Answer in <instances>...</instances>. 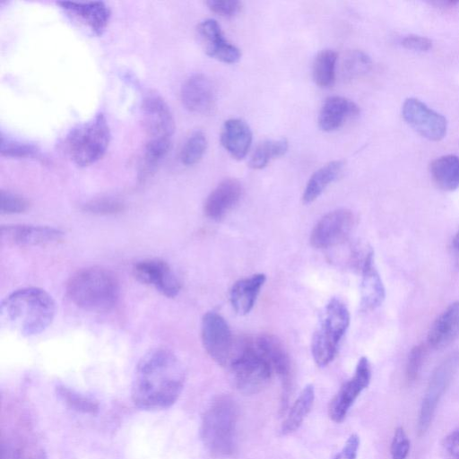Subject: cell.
<instances>
[{
  "label": "cell",
  "instance_id": "obj_1",
  "mask_svg": "<svg viewBox=\"0 0 459 459\" xmlns=\"http://www.w3.org/2000/svg\"><path fill=\"white\" fill-rule=\"evenodd\" d=\"M184 382V369L177 356L168 349L156 348L139 360L133 377L131 398L140 410H165L178 401Z\"/></svg>",
  "mask_w": 459,
  "mask_h": 459
},
{
  "label": "cell",
  "instance_id": "obj_2",
  "mask_svg": "<svg viewBox=\"0 0 459 459\" xmlns=\"http://www.w3.org/2000/svg\"><path fill=\"white\" fill-rule=\"evenodd\" d=\"M56 315V303L44 290L28 287L16 290L1 303V316L24 336L44 332Z\"/></svg>",
  "mask_w": 459,
  "mask_h": 459
},
{
  "label": "cell",
  "instance_id": "obj_3",
  "mask_svg": "<svg viewBox=\"0 0 459 459\" xmlns=\"http://www.w3.org/2000/svg\"><path fill=\"white\" fill-rule=\"evenodd\" d=\"M66 292L71 301L84 310L103 312L117 302L119 281L109 270L92 266L77 271L67 281Z\"/></svg>",
  "mask_w": 459,
  "mask_h": 459
},
{
  "label": "cell",
  "instance_id": "obj_4",
  "mask_svg": "<svg viewBox=\"0 0 459 459\" xmlns=\"http://www.w3.org/2000/svg\"><path fill=\"white\" fill-rule=\"evenodd\" d=\"M237 420L238 407L230 397H219L206 410L202 418L200 436L212 456H228L234 452Z\"/></svg>",
  "mask_w": 459,
  "mask_h": 459
},
{
  "label": "cell",
  "instance_id": "obj_5",
  "mask_svg": "<svg viewBox=\"0 0 459 459\" xmlns=\"http://www.w3.org/2000/svg\"><path fill=\"white\" fill-rule=\"evenodd\" d=\"M349 324L347 307L340 299L333 298L325 306L320 325L312 338L311 352L317 366L325 367L333 360Z\"/></svg>",
  "mask_w": 459,
  "mask_h": 459
},
{
  "label": "cell",
  "instance_id": "obj_6",
  "mask_svg": "<svg viewBox=\"0 0 459 459\" xmlns=\"http://www.w3.org/2000/svg\"><path fill=\"white\" fill-rule=\"evenodd\" d=\"M110 129L103 114L71 131L65 141L66 152L79 167L91 165L103 157L109 142Z\"/></svg>",
  "mask_w": 459,
  "mask_h": 459
},
{
  "label": "cell",
  "instance_id": "obj_7",
  "mask_svg": "<svg viewBox=\"0 0 459 459\" xmlns=\"http://www.w3.org/2000/svg\"><path fill=\"white\" fill-rule=\"evenodd\" d=\"M229 368L236 388L247 394L266 387L273 372L270 362L253 344H246L237 351Z\"/></svg>",
  "mask_w": 459,
  "mask_h": 459
},
{
  "label": "cell",
  "instance_id": "obj_8",
  "mask_svg": "<svg viewBox=\"0 0 459 459\" xmlns=\"http://www.w3.org/2000/svg\"><path fill=\"white\" fill-rule=\"evenodd\" d=\"M459 368V351L450 353L433 371L427 386L418 417V434L429 429L437 405Z\"/></svg>",
  "mask_w": 459,
  "mask_h": 459
},
{
  "label": "cell",
  "instance_id": "obj_9",
  "mask_svg": "<svg viewBox=\"0 0 459 459\" xmlns=\"http://www.w3.org/2000/svg\"><path fill=\"white\" fill-rule=\"evenodd\" d=\"M201 336L207 354L217 364L229 368L237 351L226 320L216 312H207L202 319Z\"/></svg>",
  "mask_w": 459,
  "mask_h": 459
},
{
  "label": "cell",
  "instance_id": "obj_10",
  "mask_svg": "<svg viewBox=\"0 0 459 459\" xmlns=\"http://www.w3.org/2000/svg\"><path fill=\"white\" fill-rule=\"evenodd\" d=\"M146 143H170L175 130L172 112L160 95H147L142 104Z\"/></svg>",
  "mask_w": 459,
  "mask_h": 459
},
{
  "label": "cell",
  "instance_id": "obj_11",
  "mask_svg": "<svg viewBox=\"0 0 459 459\" xmlns=\"http://www.w3.org/2000/svg\"><path fill=\"white\" fill-rule=\"evenodd\" d=\"M354 221V215L348 209H337L326 213L311 231V246L328 248L342 244L352 230Z\"/></svg>",
  "mask_w": 459,
  "mask_h": 459
},
{
  "label": "cell",
  "instance_id": "obj_12",
  "mask_svg": "<svg viewBox=\"0 0 459 459\" xmlns=\"http://www.w3.org/2000/svg\"><path fill=\"white\" fill-rule=\"evenodd\" d=\"M402 115L409 126L429 140L440 141L446 136V117L418 99H406L402 107Z\"/></svg>",
  "mask_w": 459,
  "mask_h": 459
},
{
  "label": "cell",
  "instance_id": "obj_13",
  "mask_svg": "<svg viewBox=\"0 0 459 459\" xmlns=\"http://www.w3.org/2000/svg\"><path fill=\"white\" fill-rule=\"evenodd\" d=\"M370 379L369 361L366 357H361L352 377L342 385L330 403L328 414L333 421L340 423L344 420L350 408L361 392L368 387Z\"/></svg>",
  "mask_w": 459,
  "mask_h": 459
},
{
  "label": "cell",
  "instance_id": "obj_14",
  "mask_svg": "<svg viewBox=\"0 0 459 459\" xmlns=\"http://www.w3.org/2000/svg\"><path fill=\"white\" fill-rule=\"evenodd\" d=\"M134 278L146 285L154 287L168 298L176 297L181 283L169 264L158 258H149L135 263L132 269Z\"/></svg>",
  "mask_w": 459,
  "mask_h": 459
},
{
  "label": "cell",
  "instance_id": "obj_15",
  "mask_svg": "<svg viewBox=\"0 0 459 459\" xmlns=\"http://www.w3.org/2000/svg\"><path fill=\"white\" fill-rule=\"evenodd\" d=\"M198 39L205 53L222 63L235 64L241 58V51L224 37L214 19H205L196 27Z\"/></svg>",
  "mask_w": 459,
  "mask_h": 459
},
{
  "label": "cell",
  "instance_id": "obj_16",
  "mask_svg": "<svg viewBox=\"0 0 459 459\" xmlns=\"http://www.w3.org/2000/svg\"><path fill=\"white\" fill-rule=\"evenodd\" d=\"M183 106L190 112L209 114L215 108L216 95L210 79L203 74L189 76L180 91Z\"/></svg>",
  "mask_w": 459,
  "mask_h": 459
},
{
  "label": "cell",
  "instance_id": "obj_17",
  "mask_svg": "<svg viewBox=\"0 0 459 459\" xmlns=\"http://www.w3.org/2000/svg\"><path fill=\"white\" fill-rule=\"evenodd\" d=\"M64 232L58 229L39 225H4L1 227V238L9 244L31 247L58 242Z\"/></svg>",
  "mask_w": 459,
  "mask_h": 459
},
{
  "label": "cell",
  "instance_id": "obj_18",
  "mask_svg": "<svg viewBox=\"0 0 459 459\" xmlns=\"http://www.w3.org/2000/svg\"><path fill=\"white\" fill-rule=\"evenodd\" d=\"M255 345L270 362L273 372L281 378L284 392L281 403H286L291 381V366L282 342L273 334L263 333L256 338Z\"/></svg>",
  "mask_w": 459,
  "mask_h": 459
},
{
  "label": "cell",
  "instance_id": "obj_19",
  "mask_svg": "<svg viewBox=\"0 0 459 459\" xmlns=\"http://www.w3.org/2000/svg\"><path fill=\"white\" fill-rule=\"evenodd\" d=\"M242 195V186L235 178H226L207 196L204 212L212 220L223 218L239 201Z\"/></svg>",
  "mask_w": 459,
  "mask_h": 459
},
{
  "label": "cell",
  "instance_id": "obj_20",
  "mask_svg": "<svg viewBox=\"0 0 459 459\" xmlns=\"http://www.w3.org/2000/svg\"><path fill=\"white\" fill-rule=\"evenodd\" d=\"M359 114V107L351 100L342 96H330L320 109L318 126L323 131L333 132Z\"/></svg>",
  "mask_w": 459,
  "mask_h": 459
},
{
  "label": "cell",
  "instance_id": "obj_21",
  "mask_svg": "<svg viewBox=\"0 0 459 459\" xmlns=\"http://www.w3.org/2000/svg\"><path fill=\"white\" fill-rule=\"evenodd\" d=\"M361 268L360 307L363 311H372L383 303L385 287L376 269L374 253L371 249L366 253Z\"/></svg>",
  "mask_w": 459,
  "mask_h": 459
},
{
  "label": "cell",
  "instance_id": "obj_22",
  "mask_svg": "<svg viewBox=\"0 0 459 459\" xmlns=\"http://www.w3.org/2000/svg\"><path fill=\"white\" fill-rule=\"evenodd\" d=\"M459 335V300L449 305L434 321L428 333V345L442 349Z\"/></svg>",
  "mask_w": 459,
  "mask_h": 459
},
{
  "label": "cell",
  "instance_id": "obj_23",
  "mask_svg": "<svg viewBox=\"0 0 459 459\" xmlns=\"http://www.w3.org/2000/svg\"><path fill=\"white\" fill-rule=\"evenodd\" d=\"M57 4L64 10L80 19L98 35L104 31L110 18L108 6L101 1H61L57 2Z\"/></svg>",
  "mask_w": 459,
  "mask_h": 459
},
{
  "label": "cell",
  "instance_id": "obj_24",
  "mask_svg": "<svg viewBox=\"0 0 459 459\" xmlns=\"http://www.w3.org/2000/svg\"><path fill=\"white\" fill-rule=\"evenodd\" d=\"M221 143L232 158L242 160L247 154L252 143V132L249 126L239 118L226 120L221 131Z\"/></svg>",
  "mask_w": 459,
  "mask_h": 459
},
{
  "label": "cell",
  "instance_id": "obj_25",
  "mask_svg": "<svg viewBox=\"0 0 459 459\" xmlns=\"http://www.w3.org/2000/svg\"><path fill=\"white\" fill-rule=\"evenodd\" d=\"M265 280L264 273H256L233 284L230 290V299L238 315L245 316L252 310Z\"/></svg>",
  "mask_w": 459,
  "mask_h": 459
},
{
  "label": "cell",
  "instance_id": "obj_26",
  "mask_svg": "<svg viewBox=\"0 0 459 459\" xmlns=\"http://www.w3.org/2000/svg\"><path fill=\"white\" fill-rule=\"evenodd\" d=\"M343 166L342 160H333L315 171L304 189L303 203L310 204L319 197L325 189L340 176Z\"/></svg>",
  "mask_w": 459,
  "mask_h": 459
},
{
  "label": "cell",
  "instance_id": "obj_27",
  "mask_svg": "<svg viewBox=\"0 0 459 459\" xmlns=\"http://www.w3.org/2000/svg\"><path fill=\"white\" fill-rule=\"evenodd\" d=\"M430 174L439 188L455 190L459 186V157L447 154L435 159L430 164Z\"/></svg>",
  "mask_w": 459,
  "mask_h": 459
},
{
  "label": "cell",
  "instance_id": "obj_28",
  "mask_svg": "<svg viewBox=\"0 0 459 459\" xmlns=\"http://www.w3.org/2000/svg\"><path fill=\"white\" fill-rule=\"evenodd\" d=\"M315 400V388L313 385H307L299 394V397L290 407L288 415L283 420L281 432L289 435L296 431L302 424L306 416L311 411Z\"/></svg>",
  "mask_w": 459,
  "mask_h": 459
},
{
  "label": "cell",
  "instance_id": "obj_29",
  "mask_svg": "<svg viewBox=\"0 0 459 459\" xmlns=\"http://www.w3.org/2000/svg\"><path fill=\"white\" fill-rule=\"evenodd\" d=\"M338 55L333 49H323L314 59L312 75L316 84L321 88L332 86L335 81Z\"/></svg>",
  "mask_w": 459,
  "mask_h": 459
},
{
  "label": "cell",
  "instance_id": "obj_30",
  "mask_svg": "<svg viewBox=\"0 0 459 459\" xmlns=\"http://www.w3.org/2000/svg\"><path fill=\"white\" fill-rule=\"evenodd\" d=\"M289 148L288 140L284 137L265 140L259 143L248 161L249 168L262 169L273 159L284 155Z\"/></svg>",
  "mask_w": 459,
  "mask_h": 459
},
{
  "label": "cell",
  "instance_id": "obj_31",
  "mask_svg": "<svg viewBox=\"0 0 459 459\" xmlns=\"http://www.w3.org/2000/svg\"><path fill=\"white\" fill-rule=\"evenodd\" d=\"M57 397L70 409L84 414L95 415L100 411L99 403L64 385L56 386Z\"/></svg>",
  "mask_w": 459,
  "mask_h": 459
},
{
  "label": "cell",
  "instance_id": "obj_32",
  "mask_svg": "<svg viewBox=\"0 0 459 459\" xmlns=\"http://www.w3.org/2000/svg\"><path fill=\"white\" fill-rule=\"evenodd\" d=\"M207 149V138L201 130L193 132L184 143L179 158L185 166H192L198 163Z\"/></svg>",
  "mask_w": 459,
  "mask_h": 459
},
{
  "label": "cell",
  "instance_id": "obj_33",
  "mask_svg": "<svg viewBox=\"0 0 459 459\" xmlns=\"http://www.w3.org/2000/svg\"><path fill=\"white\" fill-rule=\"evenodd\" d=\"M372 65L370 57L360 50L348 53L343 62V76L347 80L354 79L368 73Z\"/></svg>",
  "mask_w": 459,
  "mask_h": 459
},
{
  "label": "cell",
  "instance_id": "obj_34",
  "mask_svg": "<svg viewBox=\"0 0 459 459\" xmlns=\"http://www.w3.org/2000/svg\"><path fill=\"white\" fill-rule=\"evenodd\" d=\"M83 211L97 215L117 214L124 211L125 204L118 199L100 197L83 204Z\"/></svg>",
  "mask_w": 459,
  "mask_h": 459
},
{
  "label": "cell",
  "instance_id": "obj_35",
  "mask_svg": "<svg viewBox=\"0 0 459 459\" xmlns=\"http://www.w3.org/2000/svg\"><path fill=\"white\" fill-rule=\"evenodd\" d=\"M0 152L3 156L13 158L34 157L38 153L36 146L1 136Z\"/></svg>",
  "mask_w": 459,
  "mask_h": 459
},
{
  "label": "cell",
  "instance_id": "obj_36",
  "mask_svg": "<svg viewBox=\"0 0 459 459\" xmlns=\"http://www.w3.org/2000/svg\"><path fill=\"white\" fill-rule=\"evenodd\" d=\"M0 199L2 214L22 213L30 208L28 199L10 191L1 190Z\"/></svg>",
  "mask_w": 459,
  "mask_h": 459
},
{
  "label": "cell",
  "instance_id": "obj_37",
  "mask_svg": "<svg viewBox=\"0 0 459 459\" xmlns=\"http://www.w3.org/2000/svg\"><path fill=\"white\" fill-rule=\"evenodd\" d=\"M426 353L427 346L422 343L414 346L411 350L406 365V377L408 381H414L418 377Z\"/></svg>",
  "mask_w": 459,
  "mask_h": 459
},
{
  "label": "cell",
  "instance_id": "obj_38",
  "mask_svg": "<svg viewBox=\"0 0 459 459\" xmlns=\"http://www.w3.org/2000/svg\"><path fill=\"white\" fill-rule=\"evenodd\" d=\"M411 443L403 427H398L391 443V459H406Z\"/></svg>",
  "mask_w": 459,
  "mask_h": 459
},
{
  "label": "cell",
  "instance_id": "obj_39",
  "mask_svg": "<svg viewBox=\"0 0 459 459\" xmlns=\"http://www.w3.org/2000/svg\"><path fill=\"white\" fill-rule=\"evenodd\" d=\"M206 4L212 12L224 17H233L242 9V2L238 0H209Z\"/></svg>",
  "mask_w": 459,
  "mask_h": 459
},
{
  "label": "cell",
  "instance_id": "obj_40",
  "mask_svg": "<svg viewBox=\"0 0 459 459\" xmlns=\"http://www.w3.org/2000/svg\"><path fill=\"white\" fill-rule=\"evenodd\" d=\"M402 45L407 49L426 52L432 48V41L423 36L408 35L403 39Z\"/></svg>",
  "mask_w": 459,
  "mask_h": 459
},
{
  "label": "cell",
  "instance_id": "obj_41",
  "mask_svg": "<svg viewBox=\"0 0 459 459\" xmlns=\"http://www.w3.org/2000/svg\"><path fill=\"white\" fill-rule=\"evenodd\" d=\"M359 447V437L357 434L351 435L342 449L333 459H356Z\"/></svg>",
  "mask_w": 459,
  "mask_h": 459
},
{
  "label": "cell",
  "instance_id": "obj_42",
  "mask_svg": "<svg viewBox=\"0 0 459 459\" xmlns=\"http://www.w3.org/2000/svg\"><path fill=\"white\" fill-rule=\"evenodd\" d=\"M443 447L447 459H459V429L446 437Z\"/></svg>",
  "mask_w": 459,
  "mask_h": 459
},
{
  "label": "cell",
  "instance_id": "obj_43",
  "mask_svg": "<svg viewBox=\"0 0 459 459\" xmlns=\"http://www.w3.org/2000/svg\"><path fill=\"white\" fill-rule=\"evenodd\" d=\"M452 249L456 260L459 262V228L453 238Z\"/></svg>",
  "mask_w": 459,
  "mask_h": 459
},
{
  "label": "cell",
  "instance_id": "obj_44",
  "mask_svg": "<svg viewBox=\"0 0 459 459\" xmlns=\"http://www.w3.org/2000/svg\"><path fill=\"white\" fill-rule=\"evenodd\" d=\"M433 4H435L439 8L450 9V8L455 7L459 3L458 2H451V1H446V2L441 1V2H434Z\"/></svg>",
  "mask_w": 459,
  "mask_h": 459
}]
</instances>
